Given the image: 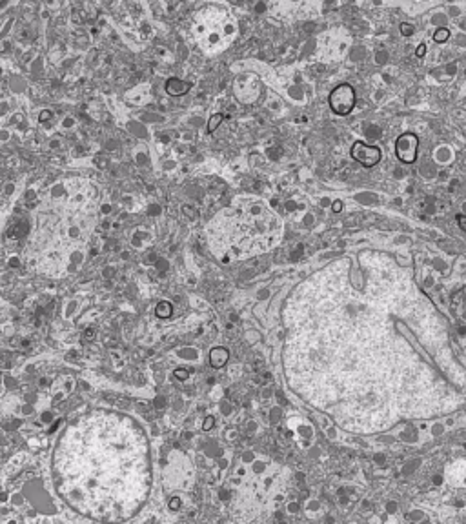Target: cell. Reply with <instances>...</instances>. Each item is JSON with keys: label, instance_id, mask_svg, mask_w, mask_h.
<instances>
[{"label": "cell", "instance_id": "1", "mask_svg": "<svg viewBox=\"0 0 466 524\" xmlns=\"http://www.w3.org/2000/svg\"><path fill=\"white\" fill-rule=\"evenodd\" d=\"M149 446L132 417L93 411L71 422L57 443L53 470L60 497L102 520L132 517L149 491Z\"/></svg>", "mask_w": 466, "mask_h": 524}, {"label": "cell", "instance_id": "2", "mask_svg": "<svg viewBox=\"0 0 466 524\" xmlns=\"http://www.w3.org/2000/svg\"><path fill=\"white\" fill-rule=\"evenodd\" d=\"M328 102L335 115H348L355 107V90L350 84L337 86L330 93Z\"/></svg>", "mask_w": 466, "mask_h": 524}, {"label": "cell", "instance_id": "3", "mask_svg": "<svg viewBox=\"0 0 466 524\" xmlns=\"http://www.w3.org/2000/svg\"><path fill=\"white\" fill-rule=\"evenodd\" d=\"M417 149H419V139H417L416 133H403L395 141V155L404 164L416 162Z\"/></svg>", "mask_w": 466, "mask_h": 524}, {"label": "cell", "instance_id": "4", "mask_svg": "<svg viewBox=\"0 0 466 524\" xmlns=\"http://www.w3.org/2000/svg\"><path fill=\"white\" fill-rule=\"evenodd\" d=\"M381 157L382 153L377 146H370V144H365V142H355V144L352 146V158L359 162V164H363L365 168L377 166Z\"/></svg>", "mask_w": 466, "mask_h": 524}, {"label": "cell", "instance_id": "5", "mask_svg": "<svg viewBox=\"0 0 466 524\" xmlns=\"http://www.w3.org/2000/svg\"><path fill=\"white\" fill-rule=\"evenodd\" d=\"M166 91L173 97H180V95H186L190 91V84L180 80V78H170L166 82Z\"/></svg>", "mask_w": 466, "mask_h": 524}, {"label": "cell", "instance_id": "6", "mask_svg": "<svg viewBox=\"0 0 466 524\" xmlns=\"http://www.w3.org/2000/svg\"><path fill=\"white\" fill-rule=\"evenodd\" d=\"M448 39H450V30H446V27H441V30H437L435 33H433V40L439 44L446 42Z\"/></svg>", "mask_w": 466, "mask_h": 524}, {"label": "cell", "instance_id": "7", "mask_svg": "<svg viewBox=\"0 0 466 524\" xmlns=\"http://www.w3.org/2000/svg\"><path fill=\"white\" fill-rule=\"evenodd\" d=\"M222 119H224V117H222L221 113H215V115H212V119H210V122H208V133L215 131V128L222 122Z\"/></svg>", "mask_w": 466, "mask_h": 524}, {"label": "cell", "instance_id": "8", "mask_svg": "<svg viewBox=\"0 0 466 524\" xmlns=\"http://www.w3.org/2000/svg\"><path fill=\"white\" fill-rule=\"evenodd\" d=\"M413 30H416V27L411 26V24H406V22H403V24H401V35H404V37H410V35H413Z\"/></svg>", "mask_w": 466, "mask_h": 524}, {"label": "cell", "instance_id": "9", "mask_svg": "<svg viewBox=\"0 0 466 524\" xmlns=\"http://www.w3.org/2000/svg\"><path fill=\"white\" fill-rule=\"evenodd\" d=\"M457 222H459V226H461V230L466 233V217L464 215H457Z\"/></svg>", "mask_w": 466, "mask_h": 524}, {"label": "cell", "instance_id": "10", "mask_svg": "<svg viewBox=\"0 0 466 524\" xmlns=\"http://www.w3.org/2000/svg\"><path fill=\"white\" fill-rule=\"evenodd\" d=\"M424 53H426V46H424V44H421V46L417 47L416 55H417V57H424Z\"/></svg>", "mask_w": 466, "mask_h": 524}]
</instances>
